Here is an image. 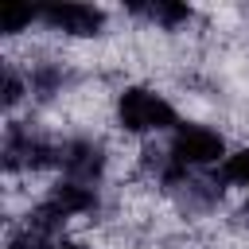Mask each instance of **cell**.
<instances>
[{"instance_id": "6da1fadb", "label": "cell", "mask_w": 249, "mask_h": 249, "mask_svg": "<svg viewBox=\"0 0 249 249\" xmlns=\"http://www.w3.org/2000/svg\"><path fill=\"white\" fill-rule=\"evenodd\" d=\"M117 121L124 132H175L179 128L175 105L160 89H148V86H128L117 97Z\"/></svg>"}, {"instance_id": "7a4b0ae2", "label": "cell", "mask_w": 249, "mask_h": 249, "mask_svg": "<svg viewBox=\"0 0 249 249\" xmlns=\"http://www.w3.org/2000/svg\"><path fill=\"white\" fill-rule=\"evenodd\" d=\"M39 23L62 35H97L105 23V12L93 4H47L39 8Z\"/></svg>"}, {"instance_id": "3957f363", "label": "cell", "mask_w": 249, "mask_h": 249, "mask_svg": "<svg viewBox=\"0 0 249 249\" xmlns=\"http://www.w3.org/2000/svg\"><path fill=\"white\" fill-rule=\"evenodd\" d=\"M58 167H62L66 179L93 187V183L101 179V171H105V148H101L97 140H86V136H82V140H70V144H62Z\"/></svg>"}, {"instance_id": "277c9868", "label": "cell", "mask_w": 249, "mask_h": 249, "mask_svg": "<svg viewBox=\"0 0 249 249\" xmlns=\"http://www.w3.org/2000/svg\"><path fill=\"white\" fill-rule=\"evenodd\" d=\"M132 12L144 16V19H152V23H163V27H175V23L191 19V8H183V4H140Z\"/></svg>"}, {"instance_id": "5b68a950", "label": "cell", "mask_w": 249, "mask_h": 249, "mask_svg": "<svg viewBox=\"0 0 249 249\" xmlns=\"http://www.w3.org/2000/svg\"><path fill=\"white\" fill-rule=\"evenodd\" d=\"M35 19H39V8H31V4H8V8L0 12V27H4L8 35H16V31L31 27Z\"/></svg>"}]
</instances>
